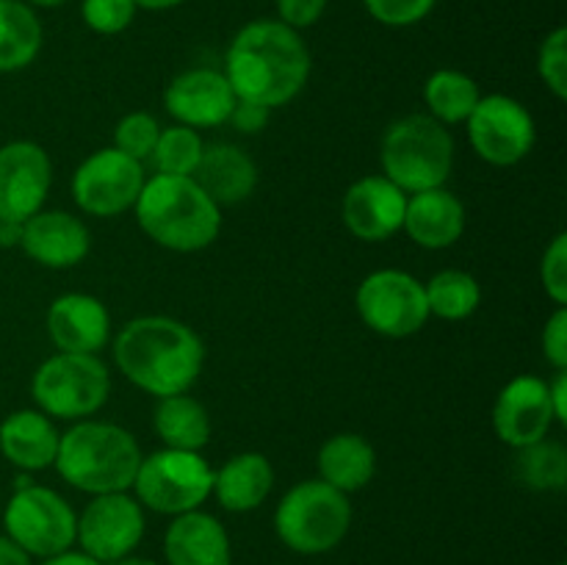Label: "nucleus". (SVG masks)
Returning a JSON list of instances; mask_svg holds the SVG:
<instances>
[{
	"instance_id": "nucleus-30",
	"label": "nucleus",
	"mask_w": 567,
	"mask_h": 565,
	"mask_svg": "<svg viewBox=\"0 0 567 565\" xmlns=\"http://www.w3.org/2000/svg\"><path fill=\"white\" fill-rule=\"evenodd\" d=\"M515 474L526 487L535 491H563L567 482V452L563 443L537 441L518 449Z\"/></svg>"
},
{
	"instance_id": "nucleus-26",
	"label": "nucleus",
	"mask_w": 567,
	"mask_h": 565,
	"mask_svg": "<svg viewBox=\"0 0 567 565\" xmlns=\"http://www.w3.org/2000/svg\"><path fill=\"white\" fill-rule=\"evenodd\" d=\"M155 432L166 449L199 452L210 438L208 410L188 393L164 397L155 408Z\"/></svg>"
},
{
	"instance_id": "nucleus-35",
	"label": "nucleus",
	"mask_w": 567,
	"mask_h": 565,
	"mask_svg": "<svg viewBox=\"0 0 567 565\" xmlns=\"http://www.w3.org/2000/svg\"><path fill=\"white\" fill-rule=\"evenodd\" d=\"M437 0H363L365 11L377 22L391 28H408L424 20Z\"/></svg>"
},
{
	"instance_id": "nucleus-36",
	"label": "nucleus",
	"mask_w": 567,
	"mask_h": 565,
	"mask_svg": "<svg viewBox=\"0 0 567 565\" xmlns=\"http://www.w3.org/2000/svg\"><path fill=\"white\" fill-rule=\"evenodd\" d=\"M540 277L548 297H551L557 305H567V236L565 233L554 236V242L548 244L546 255H543Z\"/></svg>"
},
{
	"instance_id": "nucleus-40",
	"label": "nucleus",
	"mask_w": 567,
	"mask_h": 565,
	"mask_svg": "<svg viewBox=\"0 0 567 565\" xmlns=\"http://www.w3.org/2000/svg\"><path fill=\"white\" fill-rule=\"evenodd\" d=\"M548 397H551L554 419L565 427L567 424V369L557 371L554 382H548Z\"/></svg>"
},
{
	"instance_id": "nucleus-3",
	"label": "nucleus",
	"mask_w": 567,
	"mask_h": 565,
	"mask_svg": "<svg viewBox=\"0 0 567 565\" xmlns=\"http://www.w3.org/2000/svg\"><path fill=\"white\" fill-rule=\"evenodd\" d=\"M133 208L138 227L172 253L210 247L221 230L219 205L194 183V177L155 172L144 181Z\"/></svg>"
},
{
	"instance_id": "nucleus-41",
	"label": "nucleus",
	"mask_w": 567,
	"mask_h": 565,
	"mask_svg": "<svg viewBox=\"0 0 567 565\" xmlns=\"http://www.w3.org/2000/svg\"><path fill=\"white\" fill-rule=\"evenodd\" d=\"M0 565H31V557H28L17 543H11L9 537L0 535Z\"/></svg>"
},
{
	"instance_id": "nucleus-10",
	"label": "nucleus",
	"mask_w": 567,
	"mask_h": 565,
	"mask_svg": "<svg viewBox=\"0 0 567 565\" xmlns=\"http://www.w3.org/2000/svg\"><path fill=\"white\" fill-rule=\"evenodd\" d=\"M354 305L365 327L385 338L415 336L432 316L424 282L402 269H380L365 277Z\"/></svg>"
},
{
	"instance_id": "nucleus-20",
	"label": "nucleus",
	"mask_w": 567,
	"mask_h": 565,
	"mask_svg": "<svg viewBox=\"0 0 567 565\" xmlns=\"http://www.w3.org/2000/svg\"><path fill=\"white\" fill-rule=\"evenodd\" d=\"M166 565H233V548L219 518L203 510L175 515L164 535Z\"/></svg>"
},
{
	"instance_id": "nucleus-12",
	"label": "nucleus",
	"mask_w": 567,
	"mask_h": 565,
	"mask_svg": "<svg viewBox=\"0 0 567 565\" xmlns=\"http://www.w3.org/2000/svg\"><path fill=\"white\" fill-rule=\"evenodd\" d=\"M144 181L138 161L116 147L97 150L72 175V199L92 216H120L136 205Z\"/></svg>"
},
{
	"instance_id": "nucleus-24",
	"label": "nucleus",
	"mask_w": 567,
	"mask_h": 565,
	"mask_svg": "<svg viewBox=\"0 0 567 565\" xmlns=\"http://www.w3.org/2000/svg\"><path fill=\"white\" fill-rule=\"evenodd\" d=\"M275 485V469L260 452H241L214 471V493L230 513L260 507Z\"/></svg>"
},
{
	"instance_id": "nucleus-7",
	"label": "nucleus",
	"mask_w": 567,
	"mask_h": 565,
	"mask_svg": "<svg viewBox=\"0 0 567 565\" xmlns=\"http://www.w3.org/2000/svg\"><path fill=\"white\" fill-rule=\"evenodd\" d=\"M111 391V377L97 355L59 352L44 360L31 382V397L50 419L75 421L97 413Z\"/></svg>"
},
{
	"instance_id": "nucleus-6",
	"label": "nucleus",
	"mask_w": 567,
	"mask_h": 565,
	"mask_svg": "<svg viewBox=\"0 0 567 565\" xmlns=\"http://www.w3.org/2000/svg\"><path fill=\"white\" fill-rule=\"evenodd\" d=\"M352 526V504L347 493L327 485L324 480H308L293 485L280 499L275 513L277 537L297 554L332 552Z\"/></svg>"
},
{
	"instance_id": "nucleus-21",
	"label": "nucleus",
	"mask_w": 567,
	"mask_h": 565,
	"mask_svg": "<svg viewBox=\"0 0 567 565\" xmlns=\"http://www.w3.org/2000/svg\"><path fill=\"white\" fill-rule=\"evenodd\" d=\"M404 230L415 244L426 249H446L460 242L465 230V208L457 194L446 188H430L408 197Z\"/></svg>"
},
{
	"instance_id": "nucleus-27",
	"label": "nucleus",
	"mask_w": 567,
	"mask_h": 565,
	"mask_svg": "<svg viewBox=\"0 0 567 565\" xmlns=\"http://www.w3.org/2000/svg\"><path fill=\"white\" fill-rule=\"evenodd\" d=\"M42 50V22L22 0H0V72H17Z\"/></svg>"
},
{
	"instance_id": "nucleus-19",
	"label": "nucleus",
	"mask_w": 567,
	"mask_h": 565,
	"mask_svg": "<svg viewBox=\"0 0 567 565\" xmlns=\"http://www.w3.org/2000/svg\"><path fill=\"white\" fill-rule=\"evenodd\" d=\"M48 332L61 352L97 355L111 336L109 308L92 294H64L50 305Z\"/></svg>"
},
{
	"instance_id": "nucleus-38",
	"label": "nucleus",
	"mask_w": 567,
	"mask_h": 565,
	"mask_svg": "<svg viewBox=\"0 0 567 565\" xmlns=\"http://www.w3.org/2000/svg\"><path fill=\"white\" fill-rule=\"evenodd\" d=\"M280 22L288 28L299 31V28H310L321 20L327 9V0H275Z\"/></svg>"
},
{
	"instance_id": "nucleus-44",
	"label": "nucleus",
	"mask_w": 567,
	"mask_h": 565,
	"mask_svg": "<svg viewBox=\"0 0 567 565\" xmlns=\"http://www.w3.org/2000/svg\"><path fill=\"white\" fill-rule=\"evenodd\" d=\"M136 9H147V11H166V9H175V6L186 3V0H133Z\"/></svg>"
},
{
	"instance_id": "nucleus-47",
	"label": "nucleus",
	"mask_w": 567,
	"mask_h": 565,
	"mask_svg": "<svg viewBox=\"0 0 567 565\" xmlns=\"http://www.w3.org/2000/svg\"><path fill=\"white\" fill-rule=\"evenodd\" d=\"M559 565H565V563H559Z\"/></svg>"
},
{
	"instance_id": "nucleus-31",
	"label": "nucleus",
	"mask_w": 567,
	"mask_h": 565,
	"mask_svg": "<svg viewBox=\"0 0 567 565\" xmlns=\"http://www.w3.org/2000/svg\"><path fill=\"white\" fill-rule=\"evenodd\" d=\"M203 150H205V144L194 127L175 125V127H166V131H161L150 161H153V166L158 175L192 177L194 170H197L199 158H203Z\"/></svg>"
},
{
	"instance_id": "nucleus-37",
	"label": "nucleus",
	"mask_w": 567,
	"mask_h": 565,
	"mask_svg": "<svg viewBox=\"0 0 567 565\" xmlns=\"http://www.w3.org/2000/svg\"><path fill=\"white\" fill-rule=\"evenodd\" d=\"M543 355L548 363L557 371L567 369V308L559 305L557 314L548 319L546 330H543Z\"/></svg>"
},
{
	"instance_id": "nucleus-5",
	"label": "nucleus",
	"mask_w": 567,
	"mask_h": 565,
	"mask_svg": "<svg viewBox=\"0 0 567 565\" xmlns=\"http://www.w3.org/2000/svg\"><path fill=\"white\" fill-rule=\"evenodd\" d=\"M382 172L404 194L441 188L454 166V138L426 114H410L393 122L382 136Z\"/></svg>"
},
{
	"instance_id": "nucleus-45",
	"label": "nucleus",
	"mask_w": 567,
	"mask_h": 565,
	"mask_svg": "<svg viewBox=\"0 0 567 565\" xmlns=\"http://www.w3.org/2000/svg\"><path fill=\"white\" fill-rule=\"evenodd\" d=\"M111 565H158V563H155V559H147V557H133V554H127V557L116 559V563H111Z\"/></svg>"
},
{
	"instance_id": "nucleus-43",
	"label": "nucleus",
	"mask_w": 567,
	"mask_h": 565,
	"mask_svg": "<svg viewBox=\"0 0 567 565\" xmlns=\"http://www.w3.org/2000/svg\"><path fill=\"white\" fill-rule=\"evenodd\" d=\"M22 238V222H0V247H17Z\"/></svg>"
},
{
	"instance_id": "nucleus-2",
	"label": "nucleus",
	"mask_w": 567,
	"mask_h": 565,
	"mask_svg": "<svg viewBox=\"0 0 567 565\" xmlns=\"http://www.w3.org/2000/svg\"><path fill=\"white\" fill-rule=\"evenodd\" d=\"M114 360L133 386L164 399L186 393L197 382L205 347L183 321L169 316H138L116 336Z\"/></svg>"
},
{
	"instance_id": "nucleus-8",
	"label": "nucleus",
	"mask_w": 567,
	"mask_h": 565,
	"mask_svg": "<svg viewBox=\"0 0 567 565\" xmlns=\"http://www.w3.org/2000/svg\"><path fill=\"white\" fill-rule=\"evenodd\" d=\"M133 487L142 507L161 515H183L199 510L214 493V469L199 452L161 449L142 458Z\"/></svg>"
},
{
	"instance_id": "nucleus-17",
	"label": "nucleus",
	"mask_w": 567,
	"mask_h": 565,
	"mask_svg": "<svg viewBox=\"0 0 567 565\" xmlns=\"http://www.w3.org/2000/svg\"><path fill=\"white\" fill-rule=\"evenodd\" d=\"M164 105L181 125L216 127L230 120L236 94H233L225 72L199 66V70L181 72L166 86Z\"/></svg>"
},
{
	"instance_id": "nucleus-25",
	"label": "nucleus",
	"mask_w": 567,
	"mask_h": 565,
	"mask_svg": "<svg viewBox=\"0 0 567 565\" xmlns=\"http://www.w3.org/2000/svg\"><path fill=\"white\" fill-rule=\"evenodd\" d=\"M319 471L321 480L341 493L360 491L369 485L377 471L374 446L354 432L332 435L319 452Z\"/></svg>"
},
{
	"instance_id": "nucleus-23",
	"label": "nucleus",
	"mask_w": 567,
	"mask_h": 565,
	"mask_svg": "<svg viewBox=\"0 0 567 565\" xmlns=\"http://www.w3.org/2000/svg\"><path fill=\"white\" fill-rule=\"evenodd\" d=\"M61 435L42 410H17L0 424V452L22 471H42L55 463Z\"/></svg>"
},
{
	"instance_id": "nucleus-15",
	"label": "nucleus",
	"mask_w": 567,
	"mask_h": 565,
	"mask_svg": "<svg viewBox=\"0 0 567 565\" xmlns=\"http://www.w3.org/2000/svg\"><path fill=\"white\" fill-rule=\"evenodd\" d=\"M554 421L557 419H554L551 397H548V382L535 374L509 380L493 408V430L513 449L543 441Z\"/></svg>"
},
{
	"instance_id": "nucleus-14",
	"label": "nucleus",
	"mask_w": 567,
	"mask_h": 565,
	"mask_svg": "<svg viewBox=\"0 0 567 565\" xmlns=\"http://www.w3.org/2000/svg\"><path fill=\"white\" fill-rule=\"evenodd\" d=\"M53 166L33 142H9L0 147V222H25L48 199Z\"/></svg>"
},
{
	"instance_id": "nucleus-46",
	"label": "nucleus",
	"mask_w": 567,
	"mask_h": 565,
	"mask_svg": "<svg viewBox=\"0 0 567 565\" xmlns=\"http://www.w3.org/2000/svg\"><path fill=\"white\" fill-rule=\"evenodd\" d=\"M31 6H39V9H55V6H64L70 0H28Z\"/></svg>"
},
{
	"instance_id": "nucleus-16",
	"label": "nucleus",
	"mask_w": 567,
	"mask_h": 565,
	"mask_svg": "<svg viewBox=\"0 0 567 565\" xmlns=\"http://www.w3.org/2000/svg\"><path fill=\"white\" fill-rule=\"evenodd\" d=\"M408 194L385 175H369L352 183L343 197V225L354 238L385 242L402 230Z\"/></svg>"
},
{
	"instance_id": "nucleus-29",
	"label": "nucleus",
	"mask_w": 567,
	"mask_h": 565,
	"mask_svg": "<svg viewBox=\"0 0 567 565\" xmlns=\"http://www.w3.org/2000/svg\"><path fill=\"white\" fill-rule=\"evenodd\" d=\"M430 314L446 321L468 319L482 302V288L474 275L463 269H443L424 286Z\"/></svg>"
},
{
	"instance_id": "nucleus-28",
	"label": "nucleus",
	"mask_w": 567,
	"mask_h": 565,
	"mask_svg": "<svg viewBox=\"0 0 567 565\" xmlns=\"http://www.w3.org/2000/svg\"><path fill=\"white\" fill-rule=\"evenodd\" d=\"M480 86L471 75L457 70L432 72L424 86V103L430 109L432 120L441 125H457L471 116V111L480 103Z\"/></svg>"
},
{
	"instance_id": "nucleus-22",
	"label": "nucleus",
	"mask_w": 567,
	"mask_h": 565,
	"mask_svg": "<svg viewBox=\"0 0 567 565\" xmlns=\"http://www.w3.org/2000/svg\"><path fill=\"white\" fill-rule=\"evenodd\" d=\"M192 177L216 205H236L258 186V166L236 144H214L203 150Z\"/></svg>"
},
{
	"instance_id": "nucleus-13",
	"label": "nucleus",
	"mask_w": 567,
	"mask_h": 565,
	"mask_svg": "<svg viewBox=\"0 0 567 565\" xmlns=\"http://www.w3.org/2000/svg\"><path fill=\"white\" fill-rule=\"evenodd\" d=\"M144 537V507L138 499L120 493H100L78 518L75 541L81 552L97 563L111 565L133 554Z\"/></svg>"
},
{
	"instance_id": "nucleus-9",
	"label": "nucleus",
	"mask_w": 567,
	"mask_h": 565,
	"mask_svg": "<svg viewBox=\"0 0 567 565\" xmlns=\"http://www.w3.org/2000/svg\"><path fill=\"white\" fill-rule=\"evenodd\" d=\"M6 537L28 557H53L75 543L78 515L64 496L44 485L14 487L3 510Z\"/></svg>"
},
{
	"instance_id": "nucleus-33",
	"label": "nucleus",
	"mask_w": 567,
	"mask_h": 565,
	"mask_svg": "<svg viewBox=\"0 0 567 565\" xmlns=\"http://www.w3.org/2000/svg\"><path fill=\"white\" fill-rule=\"evenodd\" d=\"M537 72H540L543 83L557 94L559 100L567 97V31L565 28H554L540 44L537 53Z\"/></svg>"
},
{
	"instance_id": "nucleus-42",
	"label": "nucleus",
	"mask_w": 567,
	"mask_h": 565,
	"mask_svg": "<svg viewBox=\"0 0 567 565\" xmlns=\"http://www.w3.org/2000/svg\"><path fill=\"white\" fill-rule=\"evenodd\" d=\"M42 565H103V563H97V559H92L83 552H72V548H66V552L53 554V557H44Z\"/></svg>"
},
{
	"instance_id": "nucleus-32",
	"label": "nucleus",
	"mask_w": 567,
	"mask_h": 565,
	"mask_svg": "<svg viewBox=\"0 0 567 565\" xmlns=\"http://www.w3.org/2000/svg\"><path fill=\"white\" fill-rule=\"evenodd\" d=\"M158 136L161 125L155 122V116L144 114V111H133V114L122 116V120L116 122L114 147L120 150V153H125L127 158L142 164V161H150Z\"/></svg>"
},
{
	"instance_id": "nucleus-34",
	"label": "nucleus",
	"mask_w": 567,
	"mask_h": 565,
	"mask_svg": "<svg viewBox=\"0 0 567 565\" xmlns=\"http://www.w3.org/2000/svg\"><path fill=\"white\" fill-rule=\"evenodd\" d=\"M136 3L133 0H83L81 14L83 22L92 28L94 33L103 37H114L122 33L136 17Z\"/></svg>"
},
{
	"instance_id": "nucleus-18",
	"label": "nucleus",
	"mask_w": 567,
	"mask_h": 565,
	"mask_svg": "<svg viewBox=\"0 0 567 565\" xmlns=\"http://www.w3.org/2000/svg\"><path fill=\"white\" fill-rule=\"evenodd\" d=\"M20 247L48 269H70L89 255L92 238L86 225L66 210H37L22 222Z\"/></svg>"
},
{
	"instance_id": "nucleus-4",
	"label": "nucleus",
	"mask_w": 567,
	"mask_h": 565,
	"mask_svg": "<svg viewBox=\"0 0 567 565\" xmlns=\"http://www.w3.org/2000/svg\"><path fill=\"white\" fill-rule=\"evenodd\" d=\"M142 449L136 438L109 421H81L59 441L55 469L83 493H120L133 487Z\"/></svg>"
},
{
	"instance_id": "nucleus-11",
	"label": "nucleus",
	"mask_w": 567,
	"mask_h": 565,
	"mask_svg": "<svg viewBox=\"0 0 567 565\" xmlns=\"http://www.w3.org/2000/svg\"><path fill=\"white\" fill-rule=\"evenodd\" d=\"M471 147L480 158L496 166H513L524 161L535 147V120L515 97L487 94L465 120Z\"/></svg>"
},
{
	"instance_id": "nucleus-39",
	"label": "nucleus",
	"mask_w": 567,
	"mask_h": 565,
	"mask_svg": "<svg viewBox=\"0 0 567 565\" xmlns=\"http://www.w3.org/2000/svg\"><path fill=\"white\" fill-rule=\"evenodd\" d=\"M269 114H271V109H266V105L247 103V100H236V105H233V114L227 122H233V125H236L241 133H260L266 125H269Z\"/></svg>"
},
{
	"instance_id": "nucleus-1",
	"label": "nucleus",
	"mask_w": 567,
	"mask_h": 565,
	"mask_svg": "<svg viewBox=\"0 0 567 565\" xmlns=\"http://www.w3.org/2000/svg\"><path fill=\"white\" fill-rule=\"evenodd\" d=\"M310 75V50L280 20L247 22L225 55V78L236 100L277 109L297 97Z\"/></svg>"
}]
</instances>
